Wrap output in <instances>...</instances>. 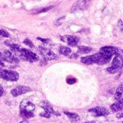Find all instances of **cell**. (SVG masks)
I'll return each mask as SVG.
<instances>
[{
	"mask_svg": "<svg viewBox=\"0 0 123 123\" xmlns=\"http://www.w3.org/2000/svg\"><path fill=\"white\" fill-rule=\"evenodd\" d=\"M0 78L4 79L5 80L15 82L18 80L19 78V74L13 70L0 69Z\"/></svg>",
	"mask_w": 123,
	"mask_h": 123,
	"instance_id": "obj_1",
	"label": "cell"
},
{
	"mask_svg": "<svg viewBox=\"0 0 123 123\" xmlns=\"http://www.w3.org/2000/svg\"><path fill=\"white\" fill-rule=\"evenodd\" d=\"M90 2L91 0H78L72 7L70 12L74 13L78 11L85 10L88 7Z\"/></svg>",
	"mask_w": 123,
	"mask_h": 123,
	"instance_id": "obj_2",
	"label": "cell"
},
{
	"mask_svg": "<svg viewBox=\"0 0 123 123\" xmlns=\"http://www.w3.org/2000/svg\"><path fill=\"white\" fill-rule=\"evenodd\" d=\"M38 50H39V52L40 53L41 55H42L43 57L44 58L45 60L52 61L58 59L57 55L53 53V51H51L48 49L47 48L40 47L38 48Z\"/></svg>",
	"mask_w": 123,
	"mask_h": 123,
	"instance_id": "obj_3",
	"label": "cell"
},
{
	"mask_svg": "<svg viewBox=\"0 0 123 123\" xmlns=\"http://www.w3.org/2000/svg\"><path fill=\"white\" fill-rule=\"evenodd\" d=\"M20 54L25 58L26 59L31 62H34L38 60V57L36 54L33 53L30 51H28L26 49H21L20 50Z\"/></svg>",
	"mask_w": 123,
	"mask_h": 123,
	"instance_id": "obj_4",
	"label": "cell"
},
{
	"mask_svg": "<svg viewBox=\"0 0 123 123\" xmlns=\"http://www.w3.org/2000/svg\"><path fill=\"white\" fill-rule=\"evenodd\" d=\"M88 111L93 113L96 117H103L108 115L109 114V111L103 107H96L89 109Z\"/></svg>",
	"mask_w": 123,
	"mask_h": 123,
	"instance_id": "obj_5",
	"label": "cell"
},
{
	"mask_svg": "<svg viewBox=\"0 0 123 123\" xmlns=\"http://www.w3.org/2000/svg\"><path fill=\"white\" fill-rule=\"evenodd\" d=\"M30 88L27 86H18L17 88L13 89L11 93L12 94V96L14 97H17V96H20L22 94L30 92Z\"/></svg>",
	"mask_w": 123,
	"mask_h": 123,
	"instance_id": "obj_6",
	"label": "cell"
},
{
	"mask_svg": "<svg viewBox=\"0 0 123 123\" xmlns=\"http://www.w3.org/2000/svg\"><path fill=\"white\" fill-rule=\"evenodd\" d=\"M115 69L117 72L123 67V58L121 55L117 54L115 58L113 59V64L111 66Z\"/></svg>",
	"mask_w": 123,
	"mask_h": 123,
	"instance_id": "obj_7",
	"label": "cell"
},
{
	"mask_svg": "<svg viewBox=\"0 0 123 123\" xmlns=\"http://www.w3.org/2000/svg\"><path fill=\"white\" fill-rule=\"evenodd\" d=\"M20 110L33 112L35 110V105L32 102H30V101L26 100V99H25L20 103Z\"/></svg>",
	"mask_w": 123,
	"mask_h": 123,
	"instance_id": "obj_8",
	"label": "cell"
},
{
	"mask_svg": "<svg viewBox=\"0 0 123 123\" xmlns=\"http://www.w3.org/2000/svg\"><path fill=\"white\" fill-rule=\"evenodd\" d=\"M3 55L4 60L7 61L8 62H10V63H18V60L17 57L10 51L5 50Z\"/></svg>",
	"mask_w": 123,
	"mask_h": 123,
	"instance_id": "obj_9",
	"label": "cell"
},
{
	"mask_svg": "<svg viewBox=\"0 0 123 123\" xmlns=\"http://www.w3.org/2000/svg\"><path fill=\"white\" fill-rule=\"evenodd\" d=\"M100 52L105 53L106 55L113 56V55H117L118 53V49L113 46H105L101 48Z\"/></svg>",
	"mask_w": 123,
	"mask_h": 123,
	"instance_id": "obj_10",
	"label": "cell"
},
{
	"mask_svg": "<svg viewBox=\"0 0 123 123\" xmlns=\"http://www.w3.org/2000/svg\"><path fill=\"white\" fill-rule=\"evenodd\" d=\"M40 106L42 108H43L45 111L51 113V114H54L55 115H59V114L57 112H55L53 109V107L50 104L46 101H42V103H40Z\"/></svg>",
	"mask_w": 123,
	"mask_h": 123,
	"instance_id": "obj_11",
	"label": "cell"
},
{
	"mask_svg": "<svg viewBox=\"0 0 123 123\" xmlns=\"http://www.w3.org/2000/svg\"><path fill=\"white\" fill-rule=\"evenodd\" d=\"M61 38L63 39V41L67 43L68 45L72 46H74L78 42V38L73 36H63Z\"/></svg>",
	"mask_w": 123,
	"mask_h": 123,
	"instance_id": "obj_12",
	"label": "cell"
},
{
	"mask_svg": "<svg viewBox=\"0 0 123 123\" xmlns=\"http://www.w3.org/2000/svg\"><path fill=\"white\" fill-rule=\"evenodd\" d=\"M115 98L117 101L123 103V84H121L117 88L115 94Z\"/></svg>",
	"mask_w": 123,
	"mask_h": 123,
	"instance_id": "obj_13",
	"label": "cell"
},
{
	"mask_svg": "<svg viewBox=\"0 0 123 123\" xmlns=\"http://www.w3.org/2000/svg\"><path fill=\"white\" fill-rule=\"evenodd\" d=\"M110 108L114 112L120 111H122L123 109V103H120V102L117 101V102L112 104L111 105Z\"/></svg>",
	"mask_w": 123,
	"mask_h": 123,
	"instance_id": "obj_14",
	"label": "cell"
},
{
	"mask_svg": "<svg viewBox=\"0 0 123 123\" xmlns=\"http://www.w3.org/2000/svg\"><path fill=\"white\" fill-rule=\"evenodd\" d=\"M59 51L61 54L65 56H68L71 53V49L68 47H65V46H61Z\"/></svg>",
	"mask_w": 123,
	"mask_h": 123,
	"instance_id": "obj_15",
	"label": "cell"
},
{
	"mask_svg": "<svg viewBox=\"0 0 123 123\" xmlns=\"http://www.w3.org/2000/svg\"><path fill=\"white\" fill-rule=\"evenodd\" d=\"M64 113L68 117V118H70V120H72V121H78L80 120L79 116H78L77 114H76V113H70V112H64Z\"/></svg>",
	"mask_w": 123,
	"mask_h": 123,
	"instance_id": "obj_16",
	"label": "cell"
},
{
	"mask_svg": "<svg viewBox=\"0 0 123 123\" xmlns=\"http://www.w3.org/2000/svg\"><path fill=\"white\" fill-rule=\"evenodd\" d=\"M81 62L83 63H84L86 65H91L93 64V61L91 56H87V57H84L81 58Z\"/></svg>",
	"mask_w": 123,
	"mask_h": 123,
	"instance_id": "obj_17",
	"label": "cell"
},
{
	"mask_svg": "<svg viewBox=\"0 0 123 123\" xmlns=\"http://www.w3.org/2000/svg\"><path fill=\"white\" fill-rule=\"evenodd\" d=\"M20 115L22 116L23 118H30L34 117V113H33V112L20 110Z\"/></svg>",
	"mask_w": 123,
	"mask_h": 123,
	"instance_id": "obj_18",
	"label": "cell"
},
{
	"mask_svg": "<svg viewBox=\"0 0 123 123\" xmlns=\"http://www.w3.org/2000/svg\"><path fill=\"white\" fill-rule=\"evenodd\" d=\"M92 48L88 46H79L78 47V52L80 53H88L92 51Z\"/></svg>",
	"mask_w": 123,
	"mask_h": 123,
	"instance_id": "obj_19",
	"label": "cell"
},
{
	"mask_svg": "<svg viewBox=\"0 0 123 123\" xmlns=\"http://www.w3.org/2000/svg\"><path fill=\"white\" fill-rule=\"evenodd\" d=\"M10 48L11 51H13V52H20L21 50L20 46L17 44H11L10 45Z\"/></svg>",
	"mask_w": 123,
	"mask_h": 123,
	"instance_id": "obj_20",
	"label": "cell"
},
{
	"mask_svg": "<svg viewBox=\"0 0 123 123\" xmlns=\"http://www.w3.org/2000/svg\"><path fill=\"white\" fill-rule=\"evenodd\" d=\"M53 7V6H49V7H44L42 9H40L39 11H38L36 13H45V12H47L48 11L51 10L52 8Z\"/></svg>",
	"mask_w": 123,
	"mask_h": 123,
	"instance_id": "obj_21",
	"label": "cell"
},
{
	"mask_svg": "<svg viewBox=\"0 0 123 123\" xmlns=\"http://www.w3.org/2000/svg\"><path fill=\"white\" fill-rule=\"evenodd\" d=\"M0 36L5 38H9L10 36L9 34L6 30H3V29H0Z\"/></svg>",
	"mask_w": 123,
	"mask_h": 123,
	"instance_id": "obj_22",
	"label": "cell"
},
{
	"mask_svg": "<svg viewBox=\"0 0 123 123\" xmlns=\"http://www.w3.org/2000/svg\"><path fill=\"white\" fill-rule=\"evenodd\" d=\"M23 43H24L25 44H26V45H28V46L30 47V48H33V47H34V46H33L34 45H33L32 42L30 40H28V39H25V41L23 42Z\"/></svg>",
	"mask_w": 123,
	"mask_h": 123,
	"instance_id": "obj_23",
	"label": "cell"
},
{
	"mask_svg": "<svg viewBox=\"0 0 123 123\" xmlns=\"http://www.w3.org/2000/svg\"><path fill=\"white\" fill-rule=\"evenodd\" d=\"M40 116L41 117H45V118H49L51 117V113L45 111L43 113H41Z\"/></svg>",
	"mask_w": 123,
	"mask_h": 123,
	"instance_id": "obj_24",
	"label": "cell"
},
{
	"mask_svg": "<svg viewBox=\"0 0 123 123\" xmlns=\"http://www.w3.org/2000/svg\"><path fill=\"white\" fill-rule=\"evenodd\" d=\"M76 81V80L74 78H73V77H72V78H67V83L69 84H72L75 83Z\"/></svg>",
	"mask_w": 123,
	"mask_h": 123,
	"instance_id": "obj_25",
	"label": "cell"
},
{
	"mask_svg": "<svg viewBox=\"0 0 123 123\" xmlns=\"http://www.w3.org/2000/svg\"><path fill=\"white\" fill-rule=\"evenodd\" d=\"M107 72L111 74H115V73H117V71L114 68H113L112 67H109V68H107Z\"/></svg>",
	"mask_w": 123,
	"mask_h": 123,
	"instance_id": "obj_26",
	"label": "cell"
},
{
	"mask_svg": "<svg viewBox=\"0 0 123 123\" xmlns=\"http://www.w3.org/2000/svg\"><path fill=\"white\" fill-rule=\"evenodd\" d=\"M118 27L119 28V29H120L121 31H123V23L121 20H120L118 21Z\"/></svg>",
	"mask_w": 123,
	"mask_h": 123,
	"instance_id": "obj_27",
	"label": "cell"
},
{
	"mask_svg": "<svg viewBox=\"0 0 123 123\" xmlns=\"http://www.w3.org/2000/svg\"><path fill=\"white\" fill-rule=\"evenodd\" d=\"M116 117L117 118H123V111L122 112H120V113H117V115H116Z\"/></svg>",
	"mask_w": 123,
	"mask_h": 123,
	"instance_id": "obj_28",
	"label": "cell"
},
{
	"mask_svg": "<svg viewBox=\"0 0 123 123\" xmlns=\"http://www.w3.org/2000/svg\"><path fill=\"white\" fill-rule=\"evenodd\" d=\"M3 92H4V90H3V88L0 85V97L2 96L3 94Z\"/></svg>",
	"mask_w": 123,
	"mask_h": 123,
	"instance_id": "obj_29",
	"label": "cell"
},
{
	"mask_svg": "<svg viewBox=\"0 0 123 123\" xmlns=\"http://www.w3.org/2000/svg\"><path fill=\"white\" fill-rule=\"evenodd\" d=\"M38 40H40V41H42V42H43L44 43H47L48 42V40H46V39H42V38H38Z\"/></svg>",
	"mask_w": 123,
	"mask_h": 123,
	"instance_id": "obj_30",
	"label": "cell"
},
{
	"mask_svg": "<svg viewBox=\"0 0 123 123\" xmlns=\"http://www.w3.org/2000/svg\"><path fill=\"white\" fill-rule=\"evenodd\" d=\"M0 60L2 61L4 60V59H3V55L2 53L0 52Z\"/></svg>",
	"mask_w": 123,
	"mask_h": 123,
	"instance_id": "obj_31",
	"label": "cell"
},
{
	"mask_svg": "<svg viewBox=\"0 0 123 123\" xmlns=\"http://www.w3.org/2000/svg\"><path fill=\"white\" fill-rule=\"evenodd\" d=\"M72 57H70V58H72V59H73V58H77L78 57V55H76V54H73V55H71Z\"/></svg>",
	"mask_w": 123,
	"mask_h": 123,
	"instance_id": "obj_32",
	"label": "cell"
},
{
	"mask_svg": "<svg viewBox=\"0 0 123 123\" xmlns=\"http://www.w3.org/2000/svg\"><path fill=\"white\" fill-rule=\"evenodd\" d=\"M95 123V122H93V121H88V122H86V123Z\"/></svg>",
	"mask_w": 123,
	"mask_h": 123,
	"instance_id": "obj_33",
	"label": "cell"
},
{
	"mask_svg": "<svg viewBox=\"0 0 123 123\" xmlns=\"http://www.w3.org/2000/svg\"><path fill=\"white\" fill-rule=\"evenodd\" d=\"M20 123H28L27 122V121H21Z\"/></svg>",
	"mask_w": 123,
	"mask_h": 123,
	"instance_id": "obj_34",
	"label": "cell"
},
{
	"mask_svg": "<svg viewBox=\"0 0 123 123\" xmlns=\"http://www.w3.org/2000/svg\"></svg>",
	"mask_w": 123,
	"mask_h": 123,
	"instance_id": "obj_35",
	"label": "cell"
}]
</instances>
